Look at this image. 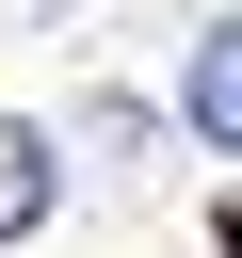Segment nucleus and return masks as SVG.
<instances>
[{"mask_svg": "<svg viewBox=\"0 0 242 258\" xmlns=\"http://www.w3.org/2000/svg\"><path fill=\"white\" fill-rule=\"evenodd\" d=\"M177 129L242 161V16H210V32H194V64H177Z\"/></svg>", "mask_w": 242, "mask_h": 258, "instance_id": "1", "label": "nucleus"}, {"mask_svg": "<svg viewBox=\"0 0 242 258\" xmlns=\"http://www.w3.org/2000/svg\"><path fill=\"white\" fill-rule=\"evenodd\" d=\"M48 194H65V145H48L32 113H0V242H32V226H48Z\"/></svg>", "mask_w": 242, "mask_h": 258, "instance_id": "2", "label": "nucleus"}]
</instances>
